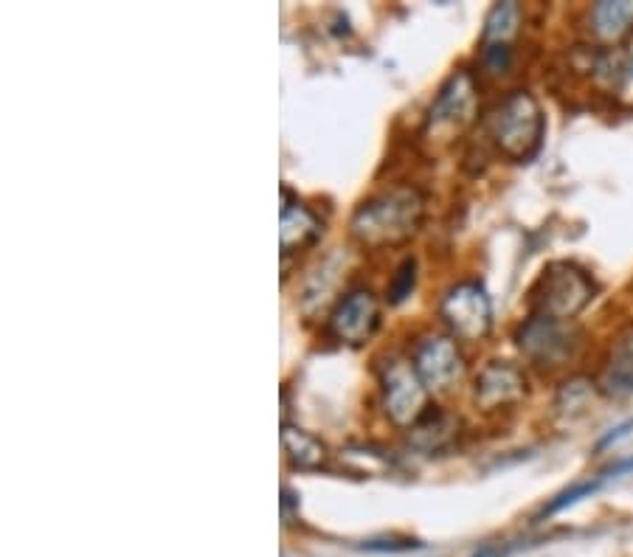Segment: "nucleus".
<instances>
[{"label":"nucleus","instance_id":"nucleus-1","mask_svg":"<svg viewBox=\"0 0 633 557\" xmlns=\"http://www.w3.org/2000/svg\"><path fill=\"white\" fill-rule=\"evenodd\" d=\"M425 218V198L414 186H395L369 198L352 214L349 232L363 248H386V245L409 243L420 232Z\"/></svg>","mask_w":633,"mask_h":557},{"label":"nucleus","instance_id":"nucleus-2","mask_svg":"<svg viewBox=\"0 0 633 557\" xmlns=\"http://www.w3.org/2000/svg\"><path fill=\"white\" fill-rule=\"evenodd\" d=\"M493 144L510 161H530L544 141V110L530 90H512L487 119Z\"/></svg>","mask_w":633,"mask_h":557},{"label":"nucleus","instance_id":"nucleus-3","mask_svg":"<svg viewBox=\"0 0 633 557\" xmlns=\"http://www.w3.org/2000/svg\"><path fill=\"white\" fill-rule=\"evenodd\" d=\"M594 293L597 287L583 268L572 262H551L532 287V310L541 319L569 321L592 305Z\"/></svg>","mask_w":633,"mask_h":557},{"label":"nucleus","instance_id":"nucleus-4","mask_svg":"<svg viewBox=\"0 0 633 557\" xmlns=\"http://www.w3.org/2000/svg\"><path fill=\"white\" fill-rule=\"evenodd\" d=\"M383 408L388 420L400 429H414L429 414V386L417 374L414 363L402 358L386 360L381 367Z\"/></svg>","mask_w":633,"mask_h":557},{"label":"nucleus","instance_id":"nucleus-5","mask_svg":"<svg viewBox=\"0 0 633 557\" xmlns=\"http://www.w3.org/2000/svg\"><path fill=\"white\" fill-rule=\"evenodd\" d=\"M479 110V90L473 74L464 69H459L457 74H450L445 79V85L436 94L434 104L429 110V136H443L450 138L454 133H462L473 119H476Z\"/></svg>","mask_w":633,"mask_h":557},{"label":"nucleus","instance_id":"nucleus-6","mask_svg":"<svg viewBox=\"0 0 633 557\" xmlns=\"http://www.w3.org/2000/svg\"><path fill=\"white\" fill-rule=\"evenodd\" d=\"M439 315L462 341H482L493 330L491 296L479 282H459L445 293Z\"/></svg>","mask_w":633,"mask_h":557},{"label":"nucleus","instance_id":"nucleus-7","mask_svg":"<svg viewBox=\"0 0 633 557\" xmlns=\"http://www.w3.org/2000/svg\"><path fill=\"white\" fill-rule=\"evenodd\" d=\"M578 338L580 333L569 321L541 319V315L524 321L516 335L518 349L541 367H558L566 358H572L580 344Z\"/></svg>","mask_w":633,"mask_h":557},{"label":"nucleus","instance_id":"nucleus-8","mask_svg":"<svg viewBox=\"0 0 633 557\" xmlns=\"http://www.w3.org/2000/svg\"><path fill=\"white\" fill-rule=\"evenodd\" d=\"M377 324H381L377 296L369 287H355L335 305L327 326L335 341L349 344V347H361L375 335Z\"/></svg>","mask_w":633,"mask_h":557},{"label":"nucleus","instance_id":"nucleus-9","mask_svg":"<svg viewBox=\"0 0 633 557\" xmlns=\"http://www.w3.org/2000/svg\"><path fill=\"white\" fill-rule=\"evenodd\" d=\"M414 369L429 386V392H448L454 383L462 381L464 358L459 352L457 341L448 335H425L414 347Z\"/></svg>","mask_w":633,"mask_h":557},{"label":"nucleus","instance_id":"nucleus-10","mask_svg":"<svg viewBox=\"0 0 633 557\" xmlns=\"http://www.w3.org/2000/svg\"><path fill=\"white\" fill-rule=\"evenodd\" d=\"M526 395L524 372L510 363V360H491L482 372L476 374L473 386V400L482 411H498V408L516 406Z\"/></svg>","mask_w":633,"mask_h":557},{"label":"nucleus","instance_id":"nucleus-11","mask_svg":"<svg viewBox=\"0 0 633 557\" xmlns=\"http://www.w3.org/2000/svg\"><path fill=\"white\" fill-rule=\"evenodd\" d=\"M592 76L599 88L608 90V94H617L622 104L633 108V40L622 48L597 51Z\"/></svg>","mask_w":633,"mask_h":557},{"label":"nucleus","instance_id":"nucleus-12","mask_svg":"<svg viewBox=\"0 0 633 557\" xmlns=\"http://www.w3.org/2000/svg\"><path fill=\"white\" fill-rule=\"evenodd\" d=\"M321 237V220L315 218L313 211L301 206L299 200L290 198V191L282 189V257H290V253L307 251L310 245L319 243Z\"/></svg>","mask_w":633,"mask_h":557},{"label":"nucleus","instance_id":"nucleus-13","mask_svg":"<svg viewBox=\"0 0 633 557\" xmlns=\"http://www.w3.org/2000/svg\"><path fill=\"white\" fill-rule=\"evenodd\" d=\"M599 388L613 400H625L633 395V326L622 330L613 341L608 363L599 377Z\"/></svg>","mask_w":633,"mask_h":557},{"label":"nucleus","instance_id":"nucleus-14","mask_svg":"<svg viewBox=\"0 0 633 557\" xmlns=\"http://www.w3.org/2000/svg\"><path fill=\"white\" fill-rule=\"evenodd\" d=\"M592 32L599 42H617L631 32L633 0H603L588 14Z\"/></svg>","mask_w":633,"mask_h":557},{"label":"nucleus","instance_id":"nucleus-15","mask_svg":"<svg viewBox=\"0 0 633 557\" xmlns=\"http://www.w3.org/2000/svg\"><path fill=\"white\" fill-rule=\"evenodd\" d=\"M459 434V420L457 417H448L443 411H434V414H425L414 429H411V445L425 454H436V450L448 448L450 442L457 440Z\"/></svg>","mask_w":633,"mask_h":557},{"label":"nucleus","instance_id":"nucleus-16","mask_svg":"<svg viewBox=\"0 0 633 557\" xmlns=\"http://www.w3.org/2000/svg\"><path fill=\"white\" fill-rule=\"evenodd\" d=\"M282 445H285V454L294 468L319 470L327 465V448H324V442H319L313 434H307V431L285 425V429H282Z\"/></svg>","mask_w":633,"mask_h":557},{"label":"nucleus","instance_id":"nucleus-17","mask_svg":"<svg viewBox=\"0 0 633 557\" xmlns=\"http://www.w3.org/2000/svg\"><path fill=\"white\" fill-rule=\"evenodd\" d=\"M521 26V7L507 0V3H496L484 21L482 46H510L512 37L518 35Z\"/></svg>","mask_w":633,"mask_h":557},{"label":"nucleus","instance_id":"nucleus-18","mask_svg":"<svg viewBox=\"0 0 633 557\" xmlns=\"http://www.w3.org/2000/svg\"><path fill=\"white\" fill-rule=\"evenodd\" d=\"M594 383L586 381V377H574V381L563 383L558 395V411L560 414H580V411H586L592 406L594 397Z\"/></svg>","mask_w":633,"mask_h":557},{"label":"nucleus","instance_id":"nucleus-19","mask_svg":"<svg viewBox=\"0 0 633 557\" xmlns=\"http://www.w3.org/2000/svg\"><path fill=\"white\" fill-rule=\"evenodd\" d=\"M608 479L599 473V476H594V479H588V482H578V484H572L569 490H563L555 502L549 504L544 510V516H555V512H560V510H566V507H574L578 502H583V498H592L594 493H597L603 484H606Z\"/></svg>","mask_w":633,"mask_h":557},{"label":"nucleus","instance_id":"nucleus-20","mask_svg":"<svg viewBox=\"0 0 633 557\" xmlns=\"http://www.w3.org/2000/svg\"><path fill=\"white\" fill-rule=\"evenodd\" d=\"M414 285H417V262L409 257V259H402L400 268L395 271V278H392V285H388V290H386L388 305H400V301L409 299Z\"/></svg>","mask_w":633,"mask_h":557},{"label":"nucleus","instance_id":"nucleus-21","mask_svg":"<svg viewBox=\"0 0 633 557\" xmlns=\"http://www.w3.org/2000/svg\"><path fill=\"white\" fill-rule=\"evenodd\" d=\"M512 62L510 46H482V65L491 74H505Z\"/></svg>","mask_w":633,"mask_h":557},{"label":"nucleus","instance_id":"nucleus-22","mask_svg":"<svg viewBox=\"0 0 633 557\" xmlns=\"http://www.w3.org/2000/svg\"><path fill=\"white\" fill-rule=\"evenodd\" d=\"M622 473H633V459H622V462H617V465H611L608 470H603V476H606L608 482L617 476H622Z\"/></svg>","mask_w":633,"mask_h":557},{"label":"nucleus","instance_id":"nucleus-23","mask_svg":"<svg viewBox=\"0 0 633 557\" xmlns=\"http://www.w3.org/2000/svg\"><path fill=\"white\" fill-rule=\"evenodd\" d=\"M633 429V420H628L625 425H620V429H613L611 434L606 436V440H599V448H608V445H611V442H617V440H622V436L628 434V431Z\"/></svg>","mask_w":633,"mask_h":557}]
</instances>
